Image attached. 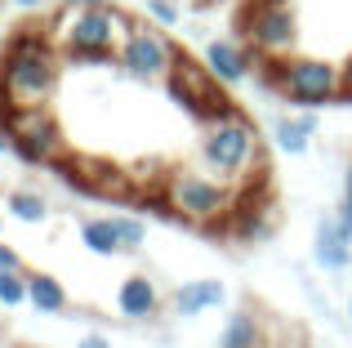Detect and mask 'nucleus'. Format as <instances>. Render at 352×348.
Here are the masks:
<instances>
[{
  "mask_svg": "<svg viewBox=\"0 0 352 348\" xmlns=\"http://www.w3.org/2000/svg\"><path fill=\"white\" fill-rule=\"evenodd\" d=\"M312 134H317V112H308V107H303L299 116H276V121H272L276 148L290 152V157H303V152H308Z\"/></svg>",
  "mask_w": 352,
  "mask_h": 348,
  "instance_id": "12",
  "label": "nucleus"
},
{
  "mask_svg": "<svg viewBox=\"0 0 352 348\" xmlns=\"http://www.w3.org/2000/svg\"><path fill=\"white\" fill-rule=\"evenodd\" d=\"M201 161L210 174H219L223 183H241L258 161V134L250 125V116H241L236 107H228L223 116L206 121V139H201Z\"/></svg>",
  "mask_w": 352,
  "mask_h": 348,
  "instance_id": "4",
  "label": "nucleus"
},
{
  "mask_svg": "<svg viewBox=\"0 0 352 348\" xmlns=\"http://www.w3.org/2000/svg\"><path fill=\"white\" fill-rule=\"evenodd\" d=\"M147 14H152L161 27H174L183 18V9H179V0H147Z\"/></svg>",
  "mask_w": 352,
  "mask_h": 348,
  "instance_id": "21",
  "label": "nucleus"
},
{
  "mask_svg": "<svg viewBox=\"0 0 352 348\" xmlns=\"http://www.w3.org/2000/svg\"><path fill=\"white\" fill-rule=\"evenodd\" d=\"M348 326H352V299H348Z\"/></svg>",
  "mask_w": 352,
  "mask_h": 348,
  "instance_id": "29",
  "label": "nucleus"
},
{
  "mask_svg": "<svg viewBox=\"0 0 352 348\" xmlns=\"http://www.w3.org/2000/svg\"><path fill=\"white\" fill-rule=\"evenodd\" d=\"M9 5H14V9H41L45 0H9Z\"/></svg>",
  "mask_w": 352,
  "mask_h": 348,
  "instance_id": "27",
  "label": "nucleus"
},
{
  "mask_svg": "<svg viewBox=\"0 0 352 348\" xmlns=\"http://www.w3.org/2000/svg\"><path fill=\"white\" fill-rule=\"evenodd\" d=\"M58 85V54L54 36L41 27H23L9 36L0 54V94L14 107H45Z\"/></svg>",
  "mask_w": 352,
  "mask_h": 348,
  "instance_id": "1",
  "label": "nucleus"
},
{
  "mask_svg": "<svg viewBox=\"0 0 352 348\" xmlns=\"http://www.w3.org/2000/svg\"><path fill=\"white\" fill-rule=\"evenodd\" d=\"M179 5H214V0H179Z\"/></svg>",
  "mask_w": 352,
  "mask_h": 348,
  "instance_id": "28",
  "label": "nucleus"
},
{
  "mask_svg": "<svg viewBox=\"0 0 352 348\" xmlns=\"http://www.w3.org/2000/svg\"><path fill=\"white\" fill-rule=\"evenodd\" d=\"M339 219L348 224V232H352V166L344 174V201H339Z\"/></svg>",
  "mask_w": 352,
  "mask_h": 348,
  "instance_id": "22",
  "label": "nucleus"
},
{
  "mask_svg": "<svg viewBox=\"0 0 352 348\" xmlns=\"http://www.w3.org/2000/svg\"><path fill=\"white\" fill-rule=\"evenodd\" d=\"M223 281H188V286L174 290V313L179 317H197L206 313V308H219L223 304Z\"/></svg>",
  "mask_w": 352,
  "mask_h": 348,
  "instance_id": "14",
  "label": "nucleus"
},
{
  "mask_svg": "<svg viewBox=\"0 0 352 348\" xmlns=\"http://www.w3.org/2000/svg\"><path fill=\"white\" fill-rule=\"evenodd\" d=\"M170 89H174V103L188 107L197 121H214V116L228 112V98L219 94L214 72L197 67L192 58H179V67H174V76H170Z\"/></svg>",
  "mask_w": 352,
  "mask_h": 348,
  "instance_id": "9",
  "label": "nucleus"
},
{
  "mask_svg": "<svg viewBox=\"0 0 352 348\" xmlns=\"http://www.w3.org/2000/svg\"><path fill=\"white\" fill-rule=\"evenodd\" d=\"M312 259L326 272H344L352 268V232L339 215H326L317 224V237H312Z\"/></svg>",
  "mask_w": 352,
  "mask_h": 348,
  "instance_id": "10",
  "label": "nucleus"
},
{
  "mask_svg": "<svg viewBox=\"0 0 352 348\" xmlns=\"http://www.w3.org/2000/svg\"><path fill=\"white\" fill-rule=\"evenodd\" d=\"M27 304H36L41 313H63L67 308V290L54 277H45V272H32L27 277Z\"/></svg>",
  "mask_w": 352,
  "mask_h": 348,
  "instance_id": "16",
  "label": "nucleus"
},
{
  "mask_svg": "<svg viewBox=\"0 0 352 348\" xmlns=\"http://www.w3.org/2000/svg\"><path fill=\"white\" fill-rule=\"evenodd\" d=\"M116 308H120V317H129V322H143V317H152L156 308H161V295H156V286L143 277V272H138V277H125V281H120Z\"/></svg>",
  "mask_w": 352,
  "mask_h": 348,
  "instance_id": "13",
  "label": "nucleus"
},
{
  "mask_svg": "<svg viewBox=\"0 0 352 348\" xmlns=\"http://www.w3.org/2000/svg\"><path fill=\"white\" fill-rule=\"evenodd\" d=\"M339 103H352V58L344 63V94H339Z\"/></svg>",
  "mask_w": 352,
  "mask_h": 348,
  "instance_id": "24",
  "label": "nucleus"
},
{
  "mask_svg": "<svg viewBox=\"0 0 352 348\" xmlns=\"http://www.w3.org/2000/svg\"><path fill=\"white\" fill-rule=\"evenodd\" d=\"M263 331H258V317L254 313H232L228 317V331H223V348H258Z\"/></svg>",
  "mask_w": 352,
  "mask_h": 348,
  "instance_id": "17",
  "label": "nucleus"
},
{
  "mask_svg": "<svg viewBox=\"0 0 352 348\" xmlns=\"http://www.w3.org/2000/svg\"><path fill=\"white\" fill-rule=\"evenodd\" d=\"M9 134H14V152L27 166H54L63 157V134L45 107H18L9 116Z\"/></svg>",
  "mask_w": 352,
  "mask_h": 348,
  "instance_id": "8",
  "label": "nucleus"
},
{
  "mask_svg": "<svg viewBox=\"0 0 352 348\" xmlns=\"http://www.w3.org/2000/svg\"><path fill=\"white\" fill-rule=\"evenodd\" d=\"M134 32V18L125 9L112 5H85V9H67L50 23V36L72 63H112L125 45V36Z\"/></svg>",
  "mask_w": 352,
  "mask_h": 348,
  "instance_id": "2",
  "label": "nucleus"
},
{
  "mask_svg": "<svg viewBox=\"0 0 352 348\" xmlns=\"http://www.w3.org/2000/svg\"><path fill=\"white\" fill-rule=\"evenodd\" d=\"M9 215L23 219V224H45L50 206H45L41 192H14V197H9Z\"/></svg>",
  "mask_w": 352,
  "mask_h": 348,
  "instance_id": "18",
  "label": "nucleus"
},
{
  "mask_svg": "<svg viewBox=\"0 0 352 348\" xmlns=\"http://www.w3.org/2000/svg\"><path fill=\"white\" fill-rule=\"evenodd\" d=\"M112 219H116L120 246H125V250H138V246H143V237H147V228L138 224V219H129V215H112Z\"/></svg>",
  "mask_w": 352,
  "mask_h": 348,
  "instance_id": "20",
  "label": "nucleus"
},
{
  "mask_svg": "<svg viewBox=\"0 0 352 348\" xmlns=\"http://www.w3.org/2000/svg\"><path fill=\"white\" fill-rule=\"evenodd\" d=\"M241 32L258 58H285L299 45V14L290 0H254L241 18Z\"/></svg>",
  "mask_w": 352,
  "mask_h": 348,
  "instance_id": "6",
  "label": "nucleus"
},
{
  "mask_svg": "<svg viewBox=\"0 0 352 348\" xmlns=\"http://www.w3.org/2000/svg\"><path fill=\"white\" fill-rule=\"evenodd\" d=\"M76 348H112V340H103V335H85Z\"/></svg>",
  "mask_w": 352,
  "mask_h": 348,
  "instance_id": "25",
  "label": "nucleus"
},
{
  "mask_svg": "<svg viewBox=\"0 0 352 348\" xmlns=\"http://www.w3.org/2000/svg\"><path fill=\"white\" fill-rule=\"evenodd\" d=\"M0 272H18V254L9 250L5 241H0Z\"/></svg>",
  "mask_w": 352,
  "mask_h": 348,
  "instance_id": "23",
  "label": "nucleus"
},
{
  "mask_svg": "<svg viewBox=\"0 0 352 348\" xmlns=\"http://www.w3.org/2000/svg\"><path fill=\"white\" fill-rule=\"evenodd\" d=\"M165 210L188 224H214L232 210V183H223L219 174L201 170H174L165 179Z\"/></svg>",
  "mask_w": 352,
  "mask_h": 348,
  "instance_id": "5",
  "label": "nucleus"
},
{
  "mask_svg": "<svg viewBox=\"0 0 352 348\" xmlns=\"http://www.w3.org/2000/svg\"><path fill=\"white\" fill-rule=\"evenodd\" d=\"M116 63H120V67H125L134 80H170L174 67H179V50H174V41L161 32V27L134 23V32L125 36Z\"/></svg>",
  "mask_w": 352,
  "mask_h": 348,
  "instance_id": "7",
  "label": "nucleus"
},
{
  "mask_svg": "<svg viewBox=\"0 0 352 348\" xmlns=\"http://www.w3.org/2000/svg\"><path fill=\"white\" fill-rule=\"evenodd\" d=\"M0 304L5 308L27 304V281L18 277V272H0Z\"/></svg>",
  "mask_w": 352,
  "mask_h": 348,
  "instance_id": "19",
  "label": "nucleus"
},
{
  "mask_svg": "<svg viewBox=\"0 0 352 348\" xmlns=\"http://www.w3.org/2000/svg\"><path fill=\"white\" fill-rule=\"evenodd\" d=\"M258 80L276 98H285L294 107H308V112L339 103V94H344V67H335L326 58H294V54L258 58Z\"/></svg>",
  "mask_w": 352,
  "mask_h": 348,
  "instance_id": "3",
  "label": "nucleus"
},
{
  "mask_svg": "<svg viewBox=\"0 0 352 348\" xmlns=\"http://www.w3.org/2000/svg\"><path fill=\"white\" fill-rule=\"evenodd\" d=\"M206 67L214 72L219 85H241L254 72V50L241 41H210L206 45Z\"/></svg>",
  "mask_w": 352,
  "mask_h": 348,
  "instance_id": "11",
  "label": "nucleus"
},
{
  "mask_svg": "<svg viewBox=\"0 0 352 348\" xmlns=\"http://www.w3.org/2000/svg\"><path fill=\"white\" fill-rule=\"evenodd\" d=\"M67 9H85V5H107V0H63Z\"/></svg>",
  "mask_w": 352,
  "mask_h": 348,
  "instance_id": "26",
  "label": "nucleus"
},
{
  "mask_svg": "<svg viewBox=\"0 0 352 348\" xmlns=\"http://www.w3.org/2000/svg\"><path fill=\"white\" fill-rule=\"evenodd\" d=\"M80 241H85L89 254H120V232H116V219H85L80 224Z\"/></svg>",
  "mask_w": 352,
  "mask_h": 348,
  "instance_id": "15",
  "label": "nucleus"
}]
</instances>
